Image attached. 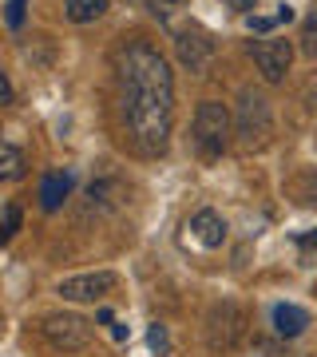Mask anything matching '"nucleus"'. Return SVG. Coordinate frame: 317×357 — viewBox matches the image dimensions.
Masks as SVG:
<instances>
[{"mask_svg": "<svg viewBox=\"0 0 317 357\" xmlns=\"http://www.w3.org/2000/svg\"><path fill=\"white\" fill-rule=\"evenodd\" d=\"M119 112L143 155H163L171 143L175 76L151 44H131L119 52Z\"/></svg>", "mask_w": 317, "mask_h": 357, "instance_id": "1", "label": "nucleus"}, {"mask_svg": "<svg viewBox=\"0 0 317 357\" xmlns=\"http://www.w3.org/2000/svg\"><path fill=\"white\" fill-rule=\"evenodd\" d=\"M230 128H234V119H230L226 103H218V100L199 103V112H194V147H199L206 159L222 155L226 143H230Z\"/></svg>", "mask_w": 317, "mask_h": 357, "instance_id": "2", "label": "nucleus"}, {"mask_svg": "<svg viewBox=\"0 0 317 357\" xmlns=\"http://www.w3.org/2000/svg\"><path fill=\"white\" fill-rule=\"evenodd\" d=\"M234 131H238L242 147H262L274 131V119H270V103L258 96V91H242L238 100V119H234Z\"/></svg>", "mask_w": 317, "mask_h": 357, "instance_id": "3", "label": "nucleus"}, {"mask_svg": "<svg viewBox=\"0 0 317 357\" xmlns=\"http://www.w3.org/2000/svg\"><path fill=\"white\" fill-rule=\"evenodd\" d=\"M254 64H258V72H262V79H270V84H281L286 79V72H290L293 64V44L281 36H266L254 44Z\"/></svg>", "mask_w": 317, "mask_h": 357, "instance_id": "4", "label": "nucleus"}, {"mask_svg": "<svg viewBox=\"0 0 317 357\" xmlns=\"http://www.w3.org/2000/svg\"><path fill=\"white\" fill-rule=\"evenodd\" d=\"M44 337L63 354H76L91 342V326L76 314H52V318H44Z\"/></svg>", "mask_w": 317, "mask_h": 357, "instance_id": "5", "label": "nucleus"}, {"mask_svg": "<svg viewBox=\"0 0 317 357\" xmlns=\"http://www.w3.org/2000/svg\"><path fill=\"white\" fill-rule=\"evenodd\" d=\"M107 290H115V274L111 270H95V274H76V278H63L60 294L68 302H95Z\"/></svg>", "mask_w": 317, "mask_h": 357, "instance_id": "6", "label": "nucleus"}, {"mask_svg": "<svg viewBox=\"0 0 317 357\" xmlns=\"http://www.w3.org/2000/svg\"><path fill=\"white\" fill-rule=\"evenodd\" d=\"M187 230L203 250H218V246L226 243V222H222L218 211H199V215L187 222Z\"/></svg>", "mask_w": 317, "mask_h": 357, "instance_id": "7", "label": "nucleus"}, {"mask_svg": "<svg viewBox=\"0 0 317 357\" xmlns=\"http://www.w3.org/2000/svg\"><path fill=\"white\" fill-rule=\"evenodd\" d=\"M175 48H178V60H183L190 72H206L210 56H215V44L206 36H199V32H183V36L175 40Z\"/></svg>", "mask_w": 317, "mask_h": 357, "instance_id": "8", "label": "nucleus"}, {"mask_svg": "<svg viewBox=\"0 0 317 357\" xmlns=\"http://www.w3.org/2000/svg\"><path fill=\"white\" fill-rule=\"evenodd\" d=\"M72 183H76L72 171H52V175H44V183H40V206L44 211H60L68 191H72Z\"/></svg>", "mask_w": 317, "mask_h": 357, "instance_id": "9", "label": "nucleus"}, {"mask_svg": "<svg viewBox=\"0 0 317 357\" xmlns=\"http://www.w3.org/2000/svg\"><path fill=\"white\" fill-rule=\"evenodd\" d=\"M305 326H309V310L293 306V302L274 306V330H278L281 337H297V333H305Z\"/></svg>", "mask_w": 317, "mask_h": 357, "instance_id": "10", "label": "nucleus"}, {"mask_svg": "<svg viewBox=\"0 0 317 357\" xmlns=\"http://www.w3.org/2000/svg\"><path fill=\"white\" fill-rule=\"evenodd\" d=\"M63 8H68L72 24H91L107 13V0H63Z\"/></svg>", "mask_w": 317, "mask_h": 357, "instance_id": "11", "label": "nucleus"}, {"mask_svg": "<svg viewBox=\"0 0 317 357\" xmlns=\"http://www.w3.org/2000/svg\"><path fill=\"white\" fill-rule=\"evenodd\" d=\"M0 175L8 178V183H16V178L24 175V151L16 143H4L0 147Z\"/></svg>", "mask_w": 317, "mask_h": 357, "instance_id": "12", "label": "nucleus"}, {"mask_svg": "<svg viewBox=\"0 0 317 357\" xmlns=\"http://www.w3.org/2000/svg\"><path fill=\"white\" fill-rule=\"evenodd\" d=\"M302 52L317 60V8L302 20Z\"/></svg>", "mask_w": 317, "mask_h": 357, "instance_id": "13", "label": "nucleus"}, {"mask_svg": "<svg viewBox=\"0 0 317 357\" xmlns=\"http://www.w3.org/2000/svg\"><path fill=\"white\" fill-rule=\"evenodd\" d=\"M293 195H297V199H302L305 206H317V171H305V175L297 178Z\"/></svg>", "mask_w": 317, "mask_h": 357, "instance_id": "14", "label": "nucleus"}, {"mask_svg": "<svg viewBox=\"0 0 317 357\" xmlns=\"http://www.w3.org/2000/svg\"><path fill=\"white\" fill-rule=\"evenodd\" d=\"M147 345H151V354H171V337H167V326L163 321H151V330H147Z\"/></svg>", "mask_w": 317, "mask_h": 357, "instance_id": "15", "label": "nucleus"}, {"mask_svg": "<svg viewBox=\"0 0 317 357\" xmlns=\"http://www.w3.org/2000/svg\"><path fill=\"white\" fill-rule=\"evenodd\" d=\"M16 230H20V206L8 203V206H4V243H13Z\"/></svg>", "mask_w": 317, "mask_h": 357, "instance_id": "16", "label": "nucleus"}, {"mask_svg": "<svg viewBox=\"0 0 317 357\" xmlns=\"http://www.w3.org/2000/svg\"><path fill=\"white\" fill-rule=\"evenodd\" d=\"M8 28H20L24 24V0H8V13H4Z\"/></svg>", "mask_w": 317, "mask_h": 357, "instance_id": "17", "label": "nucleus"}, {"mask_svg": "<svg viewBox=\"0 0 317 357\" xmlns=\"http://www.w3.org/2000/svg\"><path fill=\"white\" fill-rule=\"evenodd\" d=\"M274 24H281L278 16H250V28H254V32H274Z\"/></svg>", "mask_w": 317, "mask_h": 357, "instance_id": "18", "label": "nucleus"}, {"mask_svg": "<svg viewBox=\"0 0 317 357\" xmlns=\"http://www.w3.org/2000/svg\"><path fill=\"white\" fill-rule=\"evenodd\" d=\"M226 8H234V13H250L254 8V0H222Z\"/></svg>", "mask_w": 317, "mask_h": 357, "instance_id": "19", "label": "nucleus"}, {"mask_svg": "<svg viewBox=\"0 0 317 357\" xmlns=\"http://www.w3.org/2000/svg\"><path fill=\"white\" fill-rule=\"evenodd\" d=\"M0 103H13V84H8V76H0Z\"/></svg>", "mask_w": 317, "mask_h": 357, "instance_id": "20", "label": "nucleus"}, {"mask_svg": "<svg viewBox=\"0 0 317 357\" xmlns=\"http://www.w3.org/2000/svg\"><path fill=\"white\" fill-rule=\"evenodd\" d=\"M297 246H305V250H309V246H317V230H314V234H297Z\"/></svg>", "mask_w": 317, "mask_h": 357, "instance_id": "21", "label": "nucleus"}, {"mask_svg": "<svg viewBox=\"0 0 317 357\" xmlns=\"http://www.w3.org/2000/svg\"><path fill=\"white\" fill-rule=\"evenodd\" d=\"M278 20H281V24H290V20H293V8H290V4H281V8H278Z\"/></svg>", "mask_w": 317, "mask_h": 357, "instance_id": "22", "label": "nucleus"}, {"mask_svg": "<svg viewBox=\"0 0 317 357\" xmlns=\"http://www.w3.org/2000/svg\"><path fill=\"white\" fill-rule=\"evenodd\" d=\"M163 4H171V8H175V4H187V0H163Z\"/></svg>", "mask_w": 317, "mask_h": 357, "instance_id": "23", "label": "nucleus"}]
</instances>
